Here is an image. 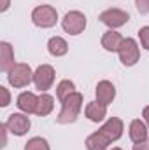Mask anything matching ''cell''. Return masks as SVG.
<instances>
[{"label":"cell","mask_w":149,"mask_h":150,"mask_svg":"<svg viewBox=\"0 0 149 150\" xmlns=\"http://www.w3.org/2000/svg\"><path fill=\"white\" fill-rule=\"evenodd\" d=\"M84 115L91 120V122H104L105 117H107V107L98 103L97 100L95 101H90L86 107H84Z\"/></svg>","instance_id":"14"},{"label":"cell","mask_w":149,"mask_h":150,"mask_svg":"<svg viewBox=\"0 0 149 150\" xmlns=\"http://www.w3.org/2000/svg\"><path fill=\"white\" fill-rule=\"evenodd\" d=\"M58 21V12L53 5H37L32 11V23L39 28H53Z\"/></svg>","instance_id":"4"},{"label":"cell","mask_w":149,"mask_h":150,"mask_svg":"<svg viewBox=\"0 0 149 150\" xmlns=\"http://www.w3.org/2000/svg\"><path fill=\"white\" fill-rule=\"evenodd\" d=\"M100 23H104L109 30H116V28H121L125 26L128 21H130V14L123 9H117V7H112V9H105L100 16H98Z\"/></svg>","instance_id":"6"},{"label":"cell","mask_w":149,"mask_h":150,"mask_svg":"<svg viewBox=\"0 0 149 150\" xmlns=\"http://www.w3.org/2000/svg\"><path fill=\"white\" fill-rule=\"evenodd\" d=\"M9 5H11V0H2V7H0V11L5 12V11L9 9Z\"/></svg>","instance_id":"26"},{"label":"cell","mask_w":149,"mask_h":150,"mask_svg":"<svg viewBox=\"0 0 149 150\" xmlns=\"http://www.w3.org/2000/svg\"><path fill=\"white\" fill-rule=\"evenodd\" d=\"M139 40H140V45L146 51H149V26L139 28Z\"/></svg>","instance_id":"21"},{"label":"cell","mask_w":149,"mask_h":150,"mask_svg":"<svg viewBox=\"0 0 149 150\" xmlns=\"http://www.w3.org/2000/svg\"><path fill=\"white\" fill-rule=\"evenodd\" d=\"M107 150H123V149H119V147H112V149H107Z\"/></svg>","instance_id":"27"},{"label":"cell","mask_w":149,"mask_h":150,"mask_svg":"<svg viewBox=\"0 0 149 150\" xmlns=\"http://www.w3.org/2000/svg\"><path fill=\"white\" fill-rule=\"evenodd\" d=\"M37 101H39V96H35L32 91H25V93H21L18 96L16 105H18L19 112L30 115V113H35V110H37Z\"/></svg>","instance_id":"11"},{"label":"cell","mask_w":149,"mask_h":150,"mask_svg":"<svg viewBox=\"0 0 149 150\" xmlns=\"http://www.w3.org/2000/svg\"><path fill=\"white\" fill-rule=\"evenodd\" d=\"M53 108H54V98L51 94H47V93H40L35 113H37L39 117H46V115H49V113L53 112Z\"/></svg>","instance_id":"18"},{"label":"cell","mask_w":149,"mask_h":150,"mask_svg":"<svg viewBox=\"0 0 149 150\" xmlns=\"http://www.w3.org/2000/svg\"><path fill=\"white\" fill-rule=\"evenodd\" d=\"M14 49L9 42H0V72L7 74L14 67Z\"/></svg>","instance_id":"13"},{"label":"cell","mask_w":149,"mask_h":150,"mask_svg":"<svg viewBox=\"0 0 149 150\" xmlns=\"http://www.w3.org/2000/svg\"><path fill=\"white\" fill-rule=\"evenodd\" d=\"M132 150H149V140H144V142H139V143H135Z\"/></svg>","instance_id":"24"},{"label":"cell","mask_w":149,"mask_h":150,"mask_svg":"<svg viewBox=\"0 0 149 150\" xmlns=\"http://www.w3.org/2000/svg\"><path fill=\"white\" fill-rule=\"evenodd\" d=\"M75 93V84L72 80H69V79H63V80H60L58 82V86H56V98L60 100V103H63L70 94H74Z\"/></svg>","instance_id":"19"},{"label":"cell","mask_w":149,"mask_h":150,"mask_svg":"<svg viewBox=\"0 0 149 150\" xmlns=\"http://www.w3.org/2000/svg\"><path fill=\"white\" fill-rule=\"evenodd\" d=\"M0 93H2V101H0V105L2 107H7L9 103H11V94H9V89L7 87H0Z\"/></svg>","instance_id":"23"},{"label":"cell","mask_w":149,"mask_h":150,"mask_svg":"<svg viewBox=\"0 0 149 150\" xmlns=\"http://www.w3.org/2000/svg\"><path fill=\"white\" fill-rule=\"evenodd\" d=\"M4 124L7 126L9 133H11V134H14V136H25V134L30 131V127H32L30 117H28L27 113H23V112L11 113Z\"/></svg>","instance_id":"7"},{"label":"cell","mask_w":149,"mask_h":150,"mask_svg":"<svg viewBox=\"0 0 149 150\" xmlns=\"http://www.w3.org/2000/svg\"><path fill=\"white\" fill-rule=\"evenodd\" d=\"M82 94L75 91L74 94H70L63 103H62V110L56 115V122L58 124H72L77 120L79 113L82 110Z\"/></svg>","instance_id":"1"},{"label":"cell","mask_w":149,"mask_h":150,"mask_svg":"<svg viewBox=\"0 0 149 150\" xmlns=\"http://www.w3.org/2000/svg\"><path fill=\"white\" fill-rule=\"evenodd\" d=\"M100 131L111 140V143H114V142H117V140L123 136L125 124H123V120H121L119 117H109V119L102 124Z\"/></svg>","instance_id":"9"},{"label":"cell","mask_w":149,"mask_h":150,"mask_svg":"<svg viewBox=\"0 0 149 150\" xmlns=\"http://www.w3.org/2000/svg\"><path fill=\"white\" fill-rule=\"evenodd\" d=\"M7 82L16 89L27 87L30 82H34V70L27 63H16L7 72Z\"/></svg>","instance_id":"2"},{"label":"cell","mask_w":149,"mask_h":150,"mask_svg":"<svg viewBox=\"0 0 149 150\" xmlns=\"http://www.w3.org/2000/svg\"><path fill=\"white\" fill-rule=\"evenodd\" d=\"M135 7L139 14H149V0H135Z\"/></svg>","instance_id":"22"},{"label":"cell","mask_w":149,"mask_h":150,"mask_svg":"<svg viewBox=\"0 0 149 150\" xmlns=\"http://www.w3.org/2000/svg\"><path fill=\"white\" fill-rule=\"evenodd\" d=\"M47 51L54 58H62L69 52V44L63 37H51L47 40Z\"/></svg>","instance_id":"17"},{"label":"cell","mask_w":149,"mask_h":150,"mask_svg":"<svg viewBox=\"0 0 149 150\" xmlns=\"http://www.w3.org/2000/svg\"><path fill=\"white\" fill-rule=\"evenodd\" d=\"M123 40H125V37H123L119 32H116V30H107V32L102 35L100 44H102V47H104L105 51H109V52H117L119 47H121V44H123Z\"/></svg>","instance_id":"15"},{"label":"cell","mask_w":149,"mask_h":150,"mask_svg":"<svg viewBox=\"0 0 149 150\" xmlns=\"http://www.w3.org/2000/svg\"><path fill=\"white\" fill-rule=\"evenodd\" d=\"M117 54H119V61H121L125 67H133V65H137V61L140 59V47H139V44H137L135 38L126 37L123 40V44H121Z\"/></svg>","instance_id":"5"},{"label":"cell","mask_w":149,"mask_h":150,"mask_svg":"<svg viewBox=\"0 0 149 150\" xmlns=\"http://www.w3.org/2000/svg\"><path fill=\"white\" fill-rule=\"evenodd\" d=\"M84 145H86V149L88 150H107L109 149V145H111V140H109L100 129H98V131L91 133V134L86 138Z\"/></svg>","instance_id":"16"},{"label":"cell","mask_w":149,"mask_h":150,"mask_svg":"<svg viewBox=\"0 0 149 150\" xmlns=\"http://www.w3.org/2000/svg\"><path fill=\"white\" fill-rule=\"evenodd\" d=\"M86 25H88V19L81 11H69L62 19V28L69 35H81L86 30Z\"/></svg>","instance_id":"3"},{"label":"cell","mask_w":149,"mask_h":150,"mask_svg":"<svg viewBox=\"0 0 149 150\" xmlns=\"http://www.w3.org/2000/svg\"><path fill=\"white\" fill-rule=\"evenodd\" d=\"M95 96H97V101L109 107L114 98H116V87L111 80H100L95 87Z\"/></svg>","instance_id":"10"},{"label":"cell","mask_w":149,"mask_h":150,"mask_svg":"<svg viewBox=\"0 0 149 150\" xmlns=\"http://www.w3.org/2000/svg\"><path fill=\"white\" fill-rule=\"evenodd\" d=\"M25 150H51V147L42 136H34L25 143Z\"/></svg>","instance_id":"20"},{"label":"cell","mask_w":149,"mask_h":150,"mask_svg":"<svg viewBox=\"0 0 149 150\" xmlns=\"http://www.w3.org/2000/svg\"><path fill=\"white\" fill-rule=\"evenodd\" d=\"M54 68L51 65H39L34 72V86L40 93H47L54 84Z\"/></svg>","instance_id":"8"},{"label":"cell","mask_w":149,"mask_h":150,"mask_svg":"<svg viewBox=\"0 0 149 150\" xmlns=\"http://www.w3.org/2000/svg\"><path fill=\"white\" fill-rule=\"evenodd\" d=\"M142 117H144V122L148 124V127H149V105L148 107H144V110H142Z\"/></svg>","instance_id":"25"},{"label":"cell","mask_w":149,"mask_h":150,"mask_svg":"<svg viewBox=\"0 0 149 150\" xmlns=\"http://www.w3.org/2000/svg\"><path fill=\"white\" fill-rule=\"evenodd\" d=\"M148 134H149V127L148 124L140 119H133L130 122V127H128V136L133 143H139V142H144L148 140Z\"/></svg>","instance_id":"12"}]
</instances>
